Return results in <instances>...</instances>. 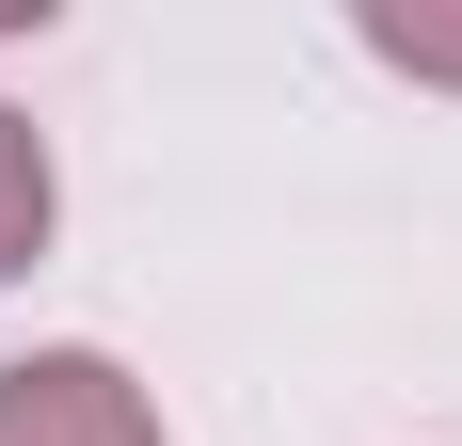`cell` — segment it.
I'll return each instance as SVG.
<instances>
[{
    "label": "cell",
    "mask_w": 462,
    "mask_h": 446,
    "mask_svg": "<svg viewBox=\"0 0 462 446\" xmlns=\"http://www.w3.org/2000/svg\"><path fill=\"white\" fill-rule=\"evenodd\" d=\"M383 64H415V80H462V16H367Z\"/></svg>",
    "instance_id": "obj_3"
},
{
    "label": "cell",
    "mask_w": 462,
    "mask_h": 446,
    "mask_svg": "<svg viewBox=\"0 0 462 446\" xmlns=\"http://www.w3.org/2000/svg\"><path fill=\"white\" fill-rule=\"evenodd\" d=\"M0 446H160V414L112 351H32L0 367Z\"/></svg>",
    "instance_id": "obj_1"
},
{
    "label": "cell",
    "mask_w": 462,
    "mask_h": 446,
    "mask_svg": "<svg viewBox=\"0 0 462 446\" xmlns=\"http://www.w3.org/2000/svg\"><path fill=\"white\" fill-rule=\"evenodd\" d=\"M48 256V144L0 112V271H32Z\"/></svg>",
    "instance_id": "obj_2"
}]
</instances>
